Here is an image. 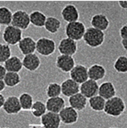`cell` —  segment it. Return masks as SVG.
I'll list each match as a JSON object with an SVG mask.
<instances>
[{
  "mask_svg": "<svg viewBox=\"0 0 127 128\" xmlns=\"http://www.w3.org/2000/svg\"><path fill=\"white\" fill-rule=\"evenodd\" d=\"M126 109V104L122 98L115 96L106 100L104 112L110 116L118 117L120 116Z\"/></svg>",
  "mask_w": 127,
  "mask_h": 128,
  "instance_id": "1",
  "label": "cell"
},
{
  "mask_svg": "<svg viewBox=\"0 0 127 128\" xmlns=\"http://www.w3.org/2000/svg\"><path fill=\"white\" fill-rule=\"evenodd\" d=\"M82 38L87 46L92 48H96L103 44L105 34L104 32L90 26L86 28Z\"/></svg>",
  "mask_w": 127,
  "mask_h": 128,
  "instance_id": "2",
  "label": "cell"
},
{
  "mask_svg": "<svg viewBox=\"0 0 127 128\" xmlns=\"http://www.w3.org/2000/svg\"><path fill=\"white\" fill-rule=\"evenodd\" d=\"M85 30V24L78 20L67 23L65 26V33L67 38L77 42L82 39Z\"/></svg>",
  "mask_w": 127,
  "mask_h": 128,
  "instance_id": "3",
  "label": "cell"
},
{
  "mask_svg": "<svg viewBox=\"0 0 127 128\" xmlns=\"http://www.w3.org/2000/svg\"><path fill=\"white\" fill-rule=\"evenodd\" d=\"M22 36V30L12 25H8L4 28L2 37L6 44L14 46L21 40Z\"/></svg>",
  "mask_w": 127,
  "mask_h": 128,
  "instance_id": "4",
  "label": "cell"
},
{
  "mask_svg": "<svg viewBox=\"0 0 127 128\" xmlns=\"http://www.w3.org/2000/svg\"><path fill=\"white\" fill-rule=\"evenodd\" d=\"M55 42L52 39L41 37L36 42V50L41 56H49L55 52Z\"/></svg>",
  "mask_w": 127,
  "mask_h": 128,
  "instance_id": "5",
  "label": "cell"
},
{
  "mask_svg": "<svg viewBox=\"0 0 127 128\" xmlns=\"http://www.w3.org/2000/svg\"><path fill=\"white\" fill-rule=\"evenodd\" d=\"M29 14L25 10H17L12 16L11 25L21 30H26L30 25Z\"/></svg>",
  "mask_w": 127,
  "mask_h": 128,
  "instance_id": "6",
  "label": "cell"
},
{
  "mask_svg": "<svg viewBox=\"0 0 127 128\" xmlns=\"http://www.w3.org/2000/svg\"><path fill=\"white\" fill-rule=\"evenodd\" d=\"M61 54L73 56L77 50V42L68 38H65L60 40L57 46Z\"/></svg>",
  "mask_w": 127,
  "mask_h": 128,
  "instance_id": "7",
  "label": "cell"
},
{
  "mask_svg": "<svg viewBox=\"0 0 127 128\" xmlns=\"http://www.w3.org/2000/svg\"><path fill=\"white\" fill-rule=\"evenodd\" d=\"M69 72L70 78L79 84L88 80V68L84 65L76 64Z\"/></svg>",
  "mask_w": 127,
  "mask_h": 128,
  "instance_id": "8",
  "label": "cell"
},
{
  "mask_svg": "<svg viewBox=\"0 0 127 128\" xmlns=\"http://www.w3.org/2000/svg\"><path fill=\"white\" fill-rule=\"evenodd\" d=\"M56 66L64 72H69L75 66L74 58L72 56L60 54L58 56L55 61Z\"/></svg>",
  "mask_w": 127,
  "mask_h": 128,
  "instance_id": "9",
  "label": "cell"
},
{
  "mask_svg": "<svg viewBox=\"0 0 127 128\" xmlns=\"http://www.w3.org/2000/svg\"><path fill=\"white\" fill-rule=\"evenodd\" d=\"M61 122L65 124H72L76 122L78 119V113L70 106H65L59 112Z\"/></svg>",
  "mask_w": 127,
  "mask_h": 128,
  "instance_id": "10",
  "label": "cell"
},
{
  "mask_svg": "<svg viewBox=\"0 0 127 128\" xmlns=\"http://www.w3.org/2000/svg\"><path fill=\"white\" fill-rule=\"evenodd\" d=\"M99 84L93 80L88 79L80 86V92L87 98L98 94Z\"/></svg>",
  "mask_w": 127,
  "mask_h": 128,
  "instance_id": "11",
  "label": "cell"
},
{
  "mask_svg": "<svg viewBox=\"0 0 127 128\" xmlns=\"http://www.w3.org/2000/svg\"><path fill=\"white\" fill-rule=\"evenodd\" d=\"M2 108L7 114H18L21 110L18 98L15 96H10L7 97L5 99Z\"/></svg>",
  "mask_w": 127,
  "mask_h": 128,
  "instance_id": "12",
  "label": "cell"
},
{
  "mask_svg": "<svg viewBox=\"0 0 127 128\" xmlns=\"http://www.w3.org/2000/svg\"><path fill=\"white\" fill-rule=\"evenodd\" d=\"M41 122L44 128H59L61 120L58 114L48 112L41 116Z\"/></svg>",
  "mask_w": 127,
  "mask_h": 128,
  "instance_id": "13",
  "label": "cell"
},
{
  "mask_svg": "<svg viewBox=\"0 0 127 128\" xmlns=\"http://www.w3.org/2000/svg\"><path fill=\"white\" fill-rule=\"evenodd\" d=\"M60 86L61 94L66 97L69 98L80 92V84L70 78L64 80Z\"/></svg>",
  "mask_w": 127,
  "mask_h": 128,
  "instance_id": "14",
  "label": "cell"
},
{
  "mask_svg": "<svg viewBox=\"0 0 127 128\" xmlns=\"http://www.w3.org/2000/svg\"><path fill=\"white\" fill-rule=\"evenodd\" d=\"M61 14L62 18L68 23L78 21L79 13L77 8L72 4H66L62 10Z\"/></svg>",
  "mask_w": 127,
  "mask_h": 128,
  "instance_id": "15",
  "label": "cell"
},
{
  "mask_svg": "<svg viewBox=\"0 0 127 128\" xmlns=\"http://www.w3.org/2000/svg\"><path fill=\"white\" fill-rule=\"evenodd\" d=\"M17 44L19 50L24 56L34 53L36 50V42L30 36L22 38Z\"/></svg>",
  "mask_w": 127,
  "mask_h": 128,
  "instance_id": "16",
  "label": "cell"
},
{
  "mask_svg": "<svg viewBox=\"0 0 127 128\" xmlns=\"http://www.w3.org/2000/svg\"><path fill=\"white\" fill-rule=\"evenodd\" d=\"M21 61L23 67L30 72L35 71L41 64L40 58L35 53L24 56Z\"/></svg>",
  "mask_w": 127,
  "mask_h": 128,
  "instance_id": "17",
  "label": "cell"
},
{
  "mask_svg": "<svg viewBox=\"0 0 127 128\" xmlns=\"http://www.w3.org/2000/svg\"><path fill=\"white\" fill-rule=\"evenodd\" d=\"M45 104L48 112L56 114H59L65 106V100L61 96L48 98Z\"/></svg>",
  "mask_w": 127,
  "mask_h": 128,
  "instance_id": "18",
  "label": "cell"
},
{
  "mask_svg": "<svg viewBox=\"0 0 127 128\" xmlns=\"http://www.w3.org/2000/svg\"><path fill=\"white\" fill-rule=\"evenodd\" d=\"M92 27L102 32L107 30L109 26L110 22L107 16L102 14H94L90 21Z\"/></svg>",
  "mask_w": 127,
  "mask_h": 128,
  "instance_id": "19",
  "label": "cell"
},
{
  "mask_svg": "<svg viewBox=\"0 0 127 128\" xmlns=\"http://www.w3.org/2000/svg\"><path fill=\"white\" fill-rule=\"evenodd\" d=\"M116 90L114 84L111 82H104L99 86V96L106 100L116 96Z\"/></svg>",
  "mask_w": 127,
  "mask_h": 128,
  "instance_id": "20",
  "label": "cell"
},
{
  "mask_svg": "<svg viewBox=\"0 0 127 128\" xmlns=\"http://www.w3.org/2000/svg\"><path fill=\"white\" fill-rule=\"evenodd\" d=\"M70 106L77 111L84 110L87 104V98L80 92L69 98Z\"/></svg>",
  "mask_w": 127,
  "mask_h": 128,
  "instance_id": "21",
  "label": "cell"
},
{
  "mask_svg": "<svg viewBox=\"0 0 127 128\" xmlns=\"http://www.w3.org/2000/svg\"><path fill=\"white\" fill-rule=\"evenodd\" d=\"M106 74L105 68L99 64H95L88 68V78L96 82L104 78Z\"/></svg>",
  "mask_w": 127,
  "mask_h": 128,
  "instance_id": "22",
  "label": "cell"
},
{
  "mask_svg": "<svg viewBox=\"0 0 127 128\" xmlns=\"http://www.w3.org/2000/svg\"><path fill=\"white\" fill-rule=\"evenodd\" d=\"M3 66L7 72L17 73H18L23 68L21 60L16 56H11L4 62Z\"/></svg>",
  "mask_w": 127,
  "mask_h": 128,
  "instance_id": "23",
  "label": "cell"
},
{
  "mask_svg": "<svg viewBox=\"0 0 127 128\" xmlns=\"http://www.w3.org/2000/svg\"><path fill=\"white\" fill-rule=\"evenodd\" d=\"M61 26V22L58 18L50 16L46 18L44 27L48 32L54 34L58 32Z\"/></svg>",
  "mask_w": 127,
  "mask_h": 128,
  "instance_id": "24",
  "label": "cell"
},
{
  "mask_svg": "<svg viewBox=\"0 0 127 128\" xmlns=\"http://www.w3.org/2000/svg\"><path fill=\"white\" fill-rule=\"evenodd\" d=\"M30 22L34 26L38 28L44 27L46 19L44 14L39 10H34L29 14Z\"/></svg>",
  "mask_w": 127,
  "mask_h": 128,
  "instance_id": "25",
  "label": "cell"
},
{
  "mask_svg": "<svg viewBox=\"0 0 127 128\" xmlns=\"http://www.w3.org/2000/svg\"><path fill=\"white\" fill-rule=\"evenodd\" d=\"M90 108L96 112H101L104 110L106 100L99 95L90 98L88 100Z\"/></svg>",
  "mask_w": 127,
  "mask_h": 128,
  "instance_id": "26",
  "label": "cell"
},
{
  "mask_svg": "<svg viewBox=\"0 0 127 128\" xmlns=\"http://www.w3.org/2000/svg\"><path fill=\"white\" fill-rule=\"evenodd\" d=\"M5 86L13 88L18 85L21 82L18 73L14 72H6L3 80Z\"/></svg>",
  "mask_w": 127,
  "mask_h": 128,
  "instance_id": "27",
  "label": "cell"
},
{
  "mask_svg": "<svg viewBox=\"0 0 127 128\" xmlns=\"http://www.w3.org/2000/svg\"><path fill=\"white\" fill-rule=\"evenodd\" d=\"M12 13L9 8L5 6H0V25L8 26L11 24Z\"/></svg>",
  "mask_w": 127,
  "mask_h": 128,
  "instance_id": "28",
  "label": "cell"
},
{
  "mask_svg": "<svg viewBox=\"0 0 127 128\" xmlns=\"http://www.w3.org/2000/svg\"><path fill=\"white\" fill-rule=\"evenodd\" d=\"M18 100L21 110H30L33 103L32 96L27 92H23L20 94Z\"/></svg>",
  "mask_w": 127,
  "mask_h": 128,
  "instance_id": "29",
  "label": "cell"
},
{
  "mask_svg": "<svg viewBox=\"0 0 127 128\" xmlns=\"http://www.w3.org/2000/svg\"><path fill=\"white\" fill-rule=\"evenodd\" d=\"M32 114L36 118H40L46 112L45 104L40 100L34 102L30 109Z\"/></svg>",
  "mask_w": 127,
  "mask_h": 128,
  "instance_id": "30",
  "label": "cell"
},
{
  "mask_svg": "<svg viewBox=\"0 0 127 128\" xmlns=\"http://www.w3.org/2000/svg\"><path fill=\"white\" fill-rule=\"evenodd\" d=\"M114 68L119 73H126L127 72V57L126 56H119L114 64Z\"/></svg>",
  "mask_w": 127,
  "mask_h": 128,
  "instance_id": "31",
  "label": "cell"
},
{
  "mask_svg": "<svg viewBox=\"0 0 127 128\" xmlns=\"http://www.w3.org/2000/svg\"><path fill=\"white\" fill-rule=\"evenodd\" d=\"M61 94V86L57 82L49 83L46 88V94L48 98L60 96Z\"/></svg>",
  "mask_w": 127,
  "mask_h": 128,
  "instance_id": "32",
  "label": "cell"
},
{
  "mask_svg": "<svg viewBox=\"0 0 127 128\" xmlns=\"http://www.w3.org/2000/svg\"><path fill=\"white\" fill-rule=\"evenodd\" d=\"M11 49L9 45L0 43V63H4L11 56Z\"/></svg>",
  "mask_w": 127,
  "mask_h": 128,
  "instance_id": "33",
  "label": "cell"
},
{
  "mask_svg": "<svg viewBox=\"0 0 127 128\" xmlns=\"http://www.w3.org/2000/svg\"><path fill=\"white\" fill-rule=\"evenodd\" d=\"M119 33L121 39H127V26L126 24L120 28Z\"/></svg>",
  "mask_w": 127,
  "mask_h": 128,
  "instance_id": "34",
  "label": "cell"
},
{
  "mask_svg": "<svg viewBox=\"0 0 127 128\" xmlns=\"http://www.w3.org/2000/svg\"><path fill=\"white\" fill-rule=\"evenodd\" d=\"M6 72L4 66L2 64H0V80H3Z\"/></svg>",
  "mask_w": 127,
  "mask_h": 128,
  "instance_id": "35",
  "label": "cell"
},
{
  "mask_svg": "<svg viewBox=\"0 0 127 128\" xmlns=\"http://www.w3.org/2000/svg\"><path fill=\"white\" fill-rule=\"evenodd\" d=\"M118 4L119 6L123 9L126 10L127 8V1L123 0V1H118Z\"/></svg>",
  "mask_w": 127,
  "mask_h": 128,
  "instance_id": "36",
  "label": "cell"
},
{
  "mask_svg": "<svg viewBox=\"0 0 127 128\" xmlns=\"http://www.w3.org/2000/svg\"><path fill=\"white\" fill-rule=\"evenodd\" d=\"M121 44L123 48L125 50H127V39H121Z\"/></svg>",
  "mask_w": 127,
  "mask_h": 128,
  "instance_id": "37",
  "label": "cell"
},
{
  "mask_svg": "<svg viewBox=\"0 0 127 128\" xmlns=\"http://www.w3.org/2000/svg\"><path fill=\"white\" fill-rule=\"evenodd\" d=\"M4 100H5V98L4 96H3L2 94L0 93V109L1 108H2Z\"/></svg>",
  "mask_w": 127,
  "mask_h": 128,
  "instance_id": "38",
  "label": "cell"
},
{
  "mask_svg": "<svg viewBox=\"0 0 127 128\" xmlns=\"http://www.w3.org/2000/svg\"><path fill=\"white\" fill-rule=\"evenodd\" d=\"M5 84L3 80H0V93L5 88Z\"/></svg>",
  "mask_w": 127,
  "mask_h": 128,
  "instance_id": "39",
  "label": "cell"
},
{
  "mask_svg": "<svg viewBox=\"0 0 127 128\" xmlns=\"http://www.w3.org/2000/svg\"><path fill=\"white\" fill-rule=\"evenodd\" d=\"M30 128H39L37 127V126H32V127Z\"/></svg>",
  "mask_w": 127,
  "mask_h": 128,
  "instance_id": "40",
  "label": "cell"
},
{
  "mask_svg": "<svg viewBox=\"0 0 127 128\" xmlns=\"http://www.w3.org/2000/svg\"><path fill=\"white\" fill-rule=\"evenodd\" d=\"M109 128H114V127H110Z\"/></svg>",
  "mask_w": 127,
  "mask_h": 128,
  "instance_id": "41",
  "label": "cell"
},
{
  "mask_svg": "<svg viewBox=\"0 0 127 128\" xmlns=\"http://www.w3.org/2000/svg\"><path fill=\"white\" fill-rule=\"evenodd\" d=\"M0 30H1V28H0Z\"/></svg>",
  "mask_w": 127,
  "mask_h": 128,
  "instance_id": "42",
  "label": "cell"
}]
</instances>
